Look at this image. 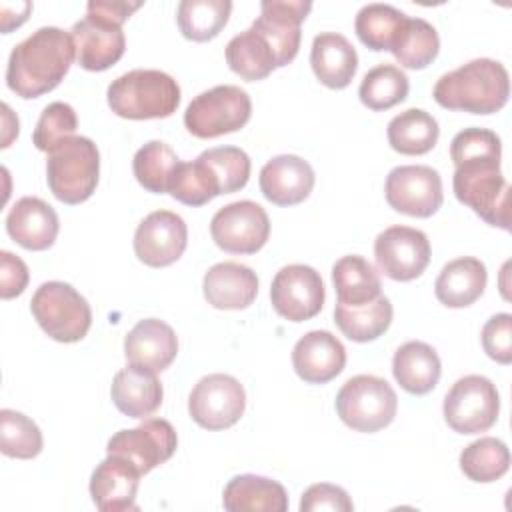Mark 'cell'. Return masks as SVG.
Segmentation results:
<instances>
[{
    "mask_svg": "<svg viewBox=\"0 0 512 512\" xmlns=\"http://www.w3.org/2000/svg\"><path fill=\"white\" fill-rule=\"evenodd\" d=\"M502 144L488 128H464L450 142L456 198L484 222L510 230V186L500 172Z\"/></svg>",
    "mask_w": 512,
    "mask_h": 512,
    "instance_id": "cell-1",
    "label": "cell"
},
{
    "mask_svg": "<svg viewBox=\"0 0 512 512\" xmlns=\"http://www.w3.org/2000/svg\"><path fill=\"white\" fill-rule=\"evenodd\" d=\"M74 58L72 34L56 26H42L12 48L6 84L20 98H38L64 80Z\"/></svg>",
    "mask_w": 512,
    "mask_h": 512,
    "instance_id": "cell-2",
    "label": "cell"
},
{
    "mask_svg": "<svg viewBox=\"0 0 512 512\" xmlns=\"http://www.w3.org/2000/svg\"><path fill=\"white\" fill-rule=\"evenodd\" d=\"M432 96L446 110L494 114L508 102L510 76L502 62L476 58L442 74Z\"/></svg>",
    "mask_w": 512,
    "mask_h": 512,
    "instance_id": "cell-3",
    "label": "cell"
},
{
    "mask_svg": "<svg viewBox=\"0 0 512 512\" xmlns=\"http://www.w3.org/2000/svg\"><path fill=\"white\" fill-rule=\"evenodd\" d=\"M106 96L110 110L120 118H168L180 104V86L162 70L136 68L112 80Z\"/></svg>",
    "mask_w": 512,
    "mask_h": 512,
    "instance_id": "cell-4",
    "label": "cell"
},
{
    "mask_svg": "<svg viewBox=\"0 0 512 512\" xmlns=\"http://www.w3.org/2000/svg\"><path fill=\"white\" fill-rule=\"evenodd\" d=\"M98 176L100 152L86 136H68L48 152V188L64 204L88 200L98 186Z\"/></svg>",
    "mask_w": 512,
    "mask_h": 512,
    "instance_id": "cell-5",
    "label": "cell"
},
{
    "mask_svg": "<svg viewBox=\"0 0 512 512\" xmlns=\"http://www.w3.org/2000/svg\"><path fill=\"white\" fill-rule=\"evenodd\" d=\"M30 312L52 340L64 344L82 340L92 324V310L86 298L60 280H50L36 288Z\"/></svg>",
    "mask_w": 512,
    "mask_h": 512,
    "instance_id": "cell-6",
    "label": "cell"
},
{
    "mask_svg": "<svg viewBox=\"0 0 512 512\" xmlns=\"http://www.w3.org/2000/svg\"><path fill=\"white\" fill-rule=\"evenodd\" d=\"M398 410L394 388L380 376L358 374L348 378L336 394L340 420L356 432H378L386 428Z\"/></svg>",
    "mask_w": 512,
    "mask_h": 512,
    "instance_id": "cell-7",
    "label": "cell"
},
{
    "mask_svg": "<svg viewBox=\"0 0 512 512\" xmlns=\"http://www.w3.org/2000/svg\"><path fill=\"white\" fill-rule=\"evenodd\" d=\"M250 114L252 102L246 90L220 84L192 98L184 112V126L196 138H218L244 128Z\"/></svg>",
    "mask_w": 512,
    "mask_h": 512,
    "instance_id": "cell-8",
    "label": "cell"
},
{
    "mask_svg": "<svg viewBox=\"0 0 512 512\" xmlns=\"http://www.w3.org/2000/svg\"><path fill=\"white\" fill-rule=\"evenodd\" d=\"M444 420L458 434L490 430L500 412V396L492 380L480 374L458 378L444 396Z\"/></svg>",
    "mask_w": 512,
    "mask_h": 512,
    "instance_id": "cell-9",
    "label": "cell"
},
{
    "mask_svg": "<svg viewBox=\"0 0 512 512\" xmlns=\"http://www.w3.org/2000/svg\"><path fill=\"white\" fill-rule=\"evenodd\" d=\"M244 408V386L234 376L222 372L202 376L188 396L190 418L206 430L234 426L242 418Z\"/></svg>",
    "mask_w": 512,
    "mask_h": 512,
    "instance_id": "cell-10",
    "label": "cell"
},
{
    "mask_svg": "<svg viewBox=\"0 0 512 512\" xmlns=\"http://www.w3.org/2000/svg\"><path fill=\"white\" fill-rule=\"evenodd\" d=\"M214 244L230 254H256L270 236L266 210L252 200H238L222 206L210 220Z\"/></svg>",
    "mask_w": 512,
    "mask_h": 512,
    "instance_id": "cell-11",
    "label": "cell"
},
{
    "mask_svg": "<svg viewBox=\"0 0 512 512\" xmlns=\"http://www.w3.org/2000/svg\"><path fill=\"white\" fill-rule=\"evenodd\" d=\"M386 202L406 216L430 218L442 206V178L438 170L426 164L396 166L388 172L384 184Z\"/></svg>",
    "mask_w": 512,
    "mask_h": 512,
    "instance_id": "cell-12",
    "label": "cell"
},
{
    "mask_svg": "<svg viewBox=\"0 0 512 512\" xmlns=\"http://www.w3.org/2000/svg\"><path fill=\"white\" fill-rule=\"evenodd\" d=\"M326 290L320 272L306 264L282 266L272 278V308L290 322L314 318L324 306Z\"/></svg>",
    "mask_w": 512,
    "mask_h": 512,
    "instance_id": "cell-13",
    "label": "cell"
},
{
    "mask_svg": "<svg viewBox=\"0 0 512 512\" xmlns=\"http://www.w3.org/2000/svg\"><path fill=\"white\" fill-rule=\"evenodd\" d=\"M428 236L410 226H390L374 240V258L384 276L396 282L418 278L430 264Z\"/></svg>",
    "mask_w": 512,
    "mask_h": 512,
    "instance_id": "cell-14",
    "label": "cell"
},
{
    "mask_svg": "<svg viewBox=\"0 0 512 512\" xmlns=\"http://www.w3.org/2000/svg\"><path fill=\"white\" fill-rule=\"evenodd\" d=\"M176 448V430L164 418H144V422L136 428L118 430L106 444L108 454H120L128 458L142 476L170 460Z\"/></svg>",
    "mask_w": 512,
    "mask_h": 512,
    "instance_id": "cell-15",
    "label": "cell"
},
{
    "mask_svg": "<svg viewBox=\"0 0 512 512\" xmlns=\"http://www.w3.org/2000/svg\"><path fill=\"white\" fill-rule=\"evenodd\" d=\"M188 228L172 210L150 212L134 232V254L152 268L174 264L186 250Z\"/></svg>",
    "mask_w": 512,
    "mask_h": 512,
    "instance_id": "cell-16",
    "label": "cell"
},
{
    "mask_svg": "<svg viewBox=\"0 0 512 512\" xmlns=\"http://www.w3.org/2000/svg\"><path fill=\"white\" fill-rule=\"evenodd\" d=\"M312 10V2L304 0H264L260 4V16L252 22L272 46L278 68L290 64L300 48V26Z\"/></svg>",
    "mask_w": 512,
    "mask_h": 512,
    "instance_id": "cell-17",
    "label": "cell"
},
{
    "mask_svg": "<svg viewBox=\"0 0 512 512\" xmlns=\"http://www.w3.org/2000/svg\"><path fill=\"white\" fill-rule=\"evenodd\" d=\"M140 470L120 454H108L90 476V496L102 512L138 510Z\"/></svg>",
    "mask_w": 512,
    "mask_h": 512,
    "instance_id": "cell-18",
    "label": "cell"
},
{
    "mask_svg": "<svg viewBox=\"0 0 512 512\" xmlns=\"http://www.w3.org/2000/svg\"><path fill=\"white\" fill-rule=\"evenodd\" d=\"M70 34L76 46L78 64L90 72L108 70L122 58L126 50L122 26L110 24L92 14H86V18L74 22Z\"/></svg>",
    "mask_w": 512,
    "mask_h": 512,
    "instance_id": "cell-19",
    "label": "cell"
},
{
    "mask_svg": "<svg viewBox=\"0 0 512 512\" xmlns=\"http://www.w3.org/2000/svg\"><path fill=\"white\" fill-rule=\"evenodd\" d=\"M346 364L344 344L328 330L306 332L292 348L294 372L308 384H326Z\"/></svg>",
    "mask_w": 512,
    "mask_h": 512,
    "instance_id": "cell-20",
    "label": "cell"
},
{
    "mask_svg": "<svg viewBox=\"0 0 512 512\" xmlns=\"http://www.w3.org/2000/svg\"><path fill=\"white\" fill-rule=\"evenodd\" d=\"M312 166L296 154H280L268 160L260 170V192L276 206H294L304 202L314 188Z\"/></svg>",
    "mask_w": 512,
    "mask_h": 512,
    "instance_id": "cell-21",
    "label": "cell"
},
{
    "mask_svg": "<svg viewBox=\"0 0 512 512\" xmlns=\"http://www.w3.org/2000/svg\"><path fill=\"white\" fill-rule=\"evenodd\" d=\"M60 230L56 210L38 196H24L8 210L6 232L26 250H46L54 244Z\"/></svg>",
    "mask_w": 512,
    "mask_h": 512,
    "instance_id": "cell-22",
    "label": "cell"
},
{
    "mask_svg": "<svg viewBox=\"0 0 512 512\" xmlns=\"http://www.w3.org/2000/svg\"><path fill=\"white\" fill-rule=\"evenodd\" d=\"M178 354V338L170 324L158 318H144L124 338V356L130 364L152 372L166 370Z\"/></svg>",
    "mask_w": 512,
    "mask_h": 512,
    "instance_id": "cell-23",
    "label": "cell"
},
{
    "mask_svg": "<svg viewBox=\"0 0 512 512\" xmlns=\"http://www.w3.org/2000/svg\"><path fill=\"white\" fill-rule=\"evenodd\" d=\"M204 298L218 310H244L258 294V276L240 262H218L204 274Z\"/></svg>",
    "mask_w": 512,
    "mask_h": 512,
    "instance_id": "cell-24",
    "label": "cell"
},
{
    "mask_svg": "<svg viewBox=\"0 0 512 512\" xmlns=\"http://www.w3.org/2000/svg\"><path fill=\"white\" fill-rule=\"evenodd\" d=\"M110 396L122 414L130 418H146L160 408L164 390L156 372L130 364L116 372Z\"/></svg>",
    "mask_w": 512,
    "mask_h": 512,
    "instance_id": "cell-25",
    "label": "cell"
},
{
    "mask_svg": "<svg viewBox=\"0 0 512 512\" xmlns=\"http://www.w3.org/2000/svg\"><path fill=\"white\" fill-rule=\"evenodd\" d=\"M310 66L324 86L342 90L352 82L358 70V54L346 36L338 32H320L312 40Z\"/></svg>",
    "mask_w": 512,
    "mask_h": 512,
    "instance_id": "cell-26",
    "label": "cell"
},
{
    "mask_svg": "<svg viewBox=\"0 0 512 512\" xmlns=\"http://www.w3.org/2000/svg\"><path fill=\"white\" fill-rule=\"evenodd\" d=\"M486 282L484 262L474 256H460L444 264L434 282V294L448 308H466L484 294Z\"/></svg>",
    "mask_w": 512,
    "mask_h": 512,
    "instance_id": "cell-27",
    "label": "cell"
},
{
    "mask_svg": "<svg viewBox=\"0 0 512 512\" xmlns=\"http://www.w3.org/2000/svg\"><path fill=\"white\" fill-rule=\"evenodd\" d=\"M392 374L408 394H428L440 380L442 364L438 352L420 340L404 342L392 358Z\"/></svg>",
    "mask_w": 512,
    "mask_h": 512,
    "instance_id": "cell-28",
    "label": "cell"
},
{
    "mask_svg": "<svg viewBox=\"0 0 512 512\" xmlns=\"http://www.w3.org/2000/svg\"><path fill=\"white\" fill-rule=\"evenodd\" d=\"M222 504L230 512H286L288 494L272 478L240 474L226 484Z\"/></svg>",
    "mask_w": 512,
    "mask_h": 512,
    "instance_id": "cell-29",
    "label": "cell"
},
{
    "mask_svg": "<svg viewBox=\"0 0 512 512\" xmlns=\"http://www.w3.org/2000/svg\"><path fill=\"white\" fill-rule=\"evenodd\" d=\"M332 284L340 304L362 306L380 296V274L378 270L358 254L342 256L332 266Z\"/></svg>",
    "mask_w": 512,
    "mask_h": 512,
    "instance_id": "cell-30",
    "label": "cell"
},
{
    "mask_svg": "<svg viewBox=\"0 0 512 512\" xmlns=\"http://www.w3.org/2000/svg\"><path fill=\"white\" fill-rule=\"evenodd\" d=\"M226 62L234 74L248 82L262 80L278 68L270 42L252 26L230 38L226 44Z\"/></svg>",
    "mask_w": 512,
    "mask_h": 512,
    "instance_id": "cell-31",
    "label": "cell"
},
{
    "mask_svg": "<svg viewBox=\"0 0 512 512\" xmlns=\"http://www.w3.org/2000/svg\"><path fill=\"white\" fill-rule=\"evenodd\" d=\"M388 144L392 150L406 156L430 152L440 136L438 122L422 108H408L388 122Z\"/></svg>",
    "mask_w": 512,
    "mask_h": 512,
    "instance_id": "cell-32",
    "label": "cell"
},
{
    "mask_svg": "<svg viewBox=\"0 0 512 512\" xmlns=\"http://www.w3.org/2000/svg\"><path fill=\"white\" fill-rule=\"evenodd\" d=\"M392 304L380 294L368 304L362 306H346L336 302L334 306V322L340 332L352 342H370L382 336L392 324Z\"/></svg>",
    "mask_w": 512,
    "mask_h": 512,
    "instance_id": "cell-33",
    "label": "cell"
},
{
    "mask_svg": "<svg viewBox=\"0 0 512 512\" xmlns=\"http://www.w3.org/2000/svg\"><path fill=\"white\" fill-rule=\"evenodd\" d=\"M408 14L400 12L398 8L390 6V4H380V2H372L366 4L358 10L356 20H354V30L356 36L360 38V42L364 46H368L370 50H392V46L396 44L400 30L406 22Z\"/></svg>",
    "mask_w": 512,
    "mask_h": 512,
    "instance_id": "cell-34",
    "label": "cell"
},
{
    "mask_svg": "<svg viewBox=\"0 0 512 512\" xmlns=\"http://www.w3.org/2000/svg\"><path fill=\"white\" fill-rule=\"evenodd\" d=\"M232 12L228 0H182L178 4V28L184 38L208 42L220 34Z\"/></svg>",
    "mask_w": 512,
    "mask_h": 512,
    "instance_id": "cell-35",
    "label": "cell"
},
{
    "mask_svg": "<svg viewBox=\"0 0 512 512\" xmlns=\"http://www.w3.org/2000/svg\"><path fill=\"white\" fill-rule=\"evenodd\" d=\"M394 58L410 70H422L440 52V38L436 28L424 18H406L396 44L390 50Z\"/></svg>",
    "mask_w": 512,
    "mask_h": 512,
    "instance_id": "cell-36",
    "label": "cell"
},
{
    "mask_svg": "<svg viewBox=\"0 0 512 512\" xmlns=\"http://www.w3.org/2000/svg\"><path fill=\"white\" fill-rule=\"evenodd\" d=\"M410 90L408 76L394 64H378L370 68L358 88L360 102L374 110L382 112L406 100Z\"/></svg>",
    "mask_w": 512,
    "mask_h": 512,
    "instance_id": "cell-37",
    "label": "cell"
},
{
    "mask_svg": "<svg viewBox=\"0 0 512 512\" xmlns=\"http://www.w3.org/2000/svg\"><path fill=\"white\" fill-rule=\"evenodd\" d=\"M510 468L508 446L494 436H482L460 452V470L474 482H494Z\"/></svg>",
    "mask_w": 512,
    "mask_h": 512,
    "instance_id": "cell-38",
    "label": "cell"
},
{
    "mask_svg": "<svg viewBox=\"0 0 512 512\" xmlns=\"http://www.w3.org/2000/svg\"><path fill=\"white\" fill-rule=\"evenodd\" d=\"M180 158L162 140H150L132 158V170L138 184L154 194H166Z\"/></svg>",
    "mask_w": 512,
    "mask_h": 512,
    "instance_id": "cell-39",
    "label": "cell"
},
{
    "mask_svg": "<svg viewBox=\"0 0 512 512\" xmlns=\"http://www.w3.org/2000/svg\"><path fill=\"white\" fill-rule=\"evenodd\" d=\"M168 194L186 206H204L220 196V182L210 166L198 156L194 162H178Z\"/></svg>",
    "mask_w": 512,
    "mask_h": 512,
    "instance_id": "cell-40",
    "label": "cell"
},
{
    "mask_svg": "<svg viewBox=\"0 0 512 512\" xmlns=\"http://www.w3.org/2000/svg\"><path fill=\"white\" fill-rule=\"evenodd\" d=\"M44 440L38 424L22 412L0 410V450L4 456L30 460L42 452Z\"/></svg>",
    "mask_w": 512,
    "mask_h": 512,
    "instance_id": "cell-41",
    "label": "cell"
},
{
    "mask_svg": "<svg viewBox=\"0 0 512 512\" xmlns=\"http://www.w3.org/2000/svg\"><path fill=\"white\" fill-rule=\"evenodd\" d=\"M200 158L210 166L220 182L222 194H232L242 190L250 178V158L242 148L236 146H216L200 154Z\"/></svg>",
    "mask_w": 512,
    "mask_h": 512,
    "instance_id": "cell-42",
    "label": "cell"
},
{
    "mask_svg": "<svg viewBox=\"0 0 512 512\" xmlns=\"http://www.w3.org/2000/svg\"><path fill=\"white\" fill-rule=\"evenodd\" d=\"M78 128V116L74 108L66 102H52L48 104L32 132V142L38 150L50 152L58 142H62L68 136H74Z\"/></svg>",
    "mask_w": 512,
    "mask_h": 512,
    "instance_id": "cell-43",
    "label": "cell"
},
{
    "mask_svg": "<svg viewBox=\"0 0 512 512\" xmlns=\"http://www.w3.org/2000/svg\"><path fill=\"white\" fill-rule=\"evenodd\" d=\"M484 352L498 364L512 362V316L500 312L488 318L482 328Z\"/></svg>",
    "mask_w": 512,
    "mask_h": 512,
    "instance_id": "cell-44",
    "label": "cell"
},
{
    "mask_svg": "<svg viewBox=\"0 0 512 512\" xmlns=\"http://www.w3.org/2000/svg\"><path fill=\"white\" fill-rule=\"evenodd\" d=\"M302 512H318V510H334V512H352L354 504L348 492L336 484L320 482L312 484L304 490L300 500Z\"/></svg>",
    "mask_w": 512,
    "mask_h": 512,
    "instance_id": "cell-45",
    "label": "cell"
},
{
    "mask_svg": "<svg viewBox=\"0 0 512 512\" xmlns=\"http://www.w3.org/2000/svg\"><path fill=\"white\" fill-rule=\"evenodd\" d=\"M30 274L24 260L8 250L0 252V296L4 300L16 298L28 286Z\"/></svg>",
    "mask_w": 512,
    "mask_h": 512,
    "instance_id": "cell-46",
    "label": "cell"
},
{
    "mask_svg": "<svg viewBox=\"0 0 512 512\" xmlns=\"http://www.w3.org/2000/svg\"><path fill=\"white\" fill-rule=\"evenodd\" d=\"M142 2H116V0H90L86 4V14H92L100 20H106L110 24L122 26L138 8Z\"/></svg>",
    "mask_w": 512,
    "mask_h": 512,
    "instance_id": "cell-47",
    "label": "cell"
}]
</instances>
